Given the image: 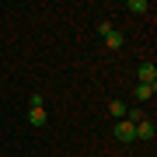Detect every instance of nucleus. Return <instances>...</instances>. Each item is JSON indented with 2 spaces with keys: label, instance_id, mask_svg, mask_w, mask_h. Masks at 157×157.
<instances>
[{
  "label": "nucleus",
  "instance_id": "nucleus-6",
  "mask_svg": "<svg viewBox=\"0 0 157 157\" xmlns=\"http://www.w3.org/2000/svg\"><path fill=\"white\" fill-rule=\"evenodd\" d=\"M108 115H112V119H126V101H112V105H108Z\"/></svg>",
  "mask_w": 157,
  "mask_h": 157
},
{
  "label": "nucleus",
  "instance_id": "nucleus-4",
  "mask_svg": "<svg viewBox=\"0 0 157 157\" xmlns=\"http://www.w3.org/2000/svg\"><path fill=\"white\" fill-rule=\"evenodd\" d=\"M28 122H32V126H39V129H42L45 122H49V119H45V108H28Z\"/></svg>",
  "mask_w": 157,
  "mask_h": 157
},
{
  "label": "nucleus",
  "instance_id": "nucleus-7",
  "mask_svg": "<svg viewBox=\"0 0 157 157\" xmlns=\"http://www.w3.org/2000/svg\"><path fill=\"white\" fill-rule=\"evenodd\" d=\"M105 45H108V49H119V45H122V32H112V35H105Z\"/></svg>",
  "mask_w": 157,
  "mask_h": 157
},
{
  "label": "nucleus",
  "instance_id": "nucleus-9",
  "mask_svg": "<svg viewBox=\"0 0 157 157\" xmlns=\"http://www.w3.org/2000/svg\"><path fill=\"white\" fill-rule=\"evenodd\" d=\"M112 32H115L112 21H101V25H98V35H112Z\"/></svg>",
  "mask_w": 157,
  "mask_h": 157
},
{
  "label": "nucleus",
  "instance_id": "nucleus-8",
  "mask_svg": "<svg viewBox=\"0 0 157 157\" xmlns=\"http://www.w3.org/2000/svg\"><path fill=\"white\" fill-rule=\"evenodd\" d=\"M126 7H129V11H133V14H143V11H147V7H150V4H147V0H129Z\"/></svg>",
  "mask_w": 157,
  "mask_h": 157
},
{
  "label": "nucleus",
  "instance_id": "nucleus-2",
  "mask_svg": "<svg viewBox=\"0 0 157 157\" xmlns=\"http://www.w3.org/2000/svg\"><path fill=\"white\" fill-rule=\"evenodd\" d=\"M154 136H157V126L150 122V119H140V122H136V140H147V143H150Z\"/></svg>",
  "mask_w": 157,
  "mask_h": 157
},
{
  "label": "nucleus",
  "instance_id": "nucleus-3",
  "mask_svg": "<svg viewBox=\"0 0 157 157\" xmlns=\"http://www.w3.org/2000/svg\"><path fill=\"white\" fill-rule=\"evenodd\" d=\"M140 84L157 87V67H154V63H140Z\"/></svg>",
  "mask_w": 157,
  "mask_h": 157
},
{
  "label": "nucleus",
  "instance_id": "nucleus-5",
  "mask_svg": "<svg viewBox=\"0 0 157 157\" xmlns=\"http://www.w3.org/2000/svg\"><path fill=\"white\" fill-rule=\"evenodd\" d=\"M133 94H136V101H150V98L157 94V87H150V84H136Z\"/></svg>",
  "mask_w": 157,
  "mask_h": 157
},
{
  "label": "nucleus",
  "instance_id": "nucleus-1",
  "mask_svg": "<svg viewBox=\"0 0 157 157\" xmlns=\"http://www.w3.org/2000/svg\"><path fill=\"white\" fill-rule=\"evenodd\" d=\"M112 133H115V140H122V143H133V140H136V122H129V119L122 122V119H119Z\"/></svg>",
  "mask_w": 157,
  "mask_h": 157
}]
</instances>
